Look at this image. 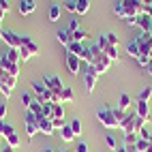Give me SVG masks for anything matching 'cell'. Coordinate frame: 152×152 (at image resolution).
<instances>
[{"label": "cell", "instance_id": "cell-1", "mask_svg": "<svg viewBox=\"0 0 152 152\" xmlns=\"http://www.w3.org/2000/svg\"><path fill=\"white\" fill-rule=\"evenodd\" d=\"M88 52H90V58H88V66H92L94 71L99 75H103V73H107V71L111 69V60H109V56L103 52V49H101L96 43H92V45H88Z\"/></svg>", "mask_w": 152, "mask_h": 152}, {"label": "cell", "instance_id": "cell-2", "mask_svg": "<svg viewBox=\"0 0 152 152\" xmlns=\"http://www.w3.org/2000/svg\"><path fill=\"white\" fill-rule=\"evenodd\" d=\"M19 52L17 49H9V52L4 54V56H0V66H2V71L4 73H9V75H19Z\"/></svg>", "mask_w": 152, "mask_h": 152}, {"label": "cell", "instance_id": "cell-3", "mask_svg": "<svg viewBox=\"0 0 152 152\" xmlns=\"http://www.w3.org/2000/svg\"><path fill=\"white\" fill-rule=\"evenodd\" d=\"M146 126V122L141 120L135 111H131V114H126V118L120 122V129H122V133L124 135H129V133H137L139 135V131Z\"/></svg>", "mask_w": 152, "mask_h": 152}, {"label": "cell", "instance_id": "cell-4", "mask_svg": "<svg viewBox=\"0 0 152 152\" xmlns=\"http://www.w3.org/2000/svg\"><path fill=\"white\" fill-rule=\"evenodd\" d=\"M96 120L103 126H107V129H118L120 126L118 120H116V116H114V109H109V107H101L96 111Z\"/></svg>", "mask_w": 152, "mask_h": 152}, {"label": "cell", "instance_id": "cell-5", "mask_svg": "<svg viewBox=\"0 0 152 152\" xmlns=\"http://www.w3.org/2000/svg\"><path fill=\"white\" fill-rule=\"evenodd\" d=\"M17 52H19V58H22L24 62H28V60L32 58V56H37L39 52H41V49H39V45H37V43L32 41V39H28V37H24V45L19 47Z\"/></svg>", "mask_w": 152, "mask_h": 152}, {"label": "cell", "instance_id": "cell-6", "mask_svg": "<svg viewBox=\"0 0 152 152\" xmlns=\"http://www.w3.org/2000/svg\"><path fill=\"white\" fill-rule=\"evenodd\" d=\"M32 94L39 103H52V90H47V86L43 82H32Z\"/></svg>", "mask_w": 152, "mask_h": 152}, {"label": "cell", "instance_id": "cell-7", "mask_svg": "<svg viewBox=\"0 0 152 152\" xmlns=\"http://www.w3.org/2000/svg\"><path fill=\"white\" fill-rule=\"evenodd\" d=\"M120 4L124 7V19L129 17H139L141 13H144V7H141L139 0H120Z\"/></svg>", "mask_w": 152, "mask_h": 152}, {"label": "cell", "instance_id": "cell-8", "mask_svg": "<svg viewBox=\"0 0 152 152\" xmlns=\"http://www.w3.org/2000/svg\"><path fill=\"white\" fill-rule=\"evenodd\" d=\"M24 129H26V137L28 139H32L39 133V120H37L34 114H30V111H26V116H24Z\"/></svg>", "mask_w": 152, "mask_h": 152}, {"label": "cell", "instance_id": "cell-9", "mask_svg": "<svg viewBox=\"0 0 152 152\" xmlns=\"http://www.w3.org/2000/svg\"><path fill=\"white\" fill-rule=\"evenodd\" d=\"M137 47H139V56H148L150 58V49H152V37L150 32H141L139 37H135Z\"/></svg>", "mask_w": 152, "mask_h": 152}, {"label": "cell", "instance_id": "cell-10", "mask_svg": "<svg viewBox=\"0 0 152 152\" xmlns=\"http://www.w3.org/2000/svg\"><path fill=\"white\" fill-rule=\"evenodd\" d=\"M82 79H84V88H86V92H92V90H94V86H96L99 73H96V71H94L92 66H86L84 75H82Z\"/></svg>", "mask_w": 152, "mask_h": 152}, {"label": "cell", "instance_id": "cell-11", "mask_svg": "<svg viewBox=\"0 0 152 152\" xmlns=\"http://www.w3.org/2000/svg\"><path fill=\"white\" fill-rule=\"evenodd\" d=\"M41 82L47 86V90H52V92H62L64 90V84H62V79H60V75H43Z\"/></svg>", "mask_w": 152, "mask_h": 152}, {"label": "cell", "instance_id": "cell-12", "mask_svg": "<svg viewBox=\"0 0 152 152\" xmlns=\"http://www.w3.org/2000/svg\"><path fill=\"white\" fill-rule=\"evenodd\" d=\"M2 41L9 45V49H19L24 45V37H19L15 32H11V30H4V34H2Z\"/></svg>", "mask_w": 152, "mask_h": 152}, {"label": "cell", "instance_id": "cell-13", "mask_svg": "<svg viewBox=\"0 0 152 152\" xmlns=\"http://www.w3.org/2000/svg\"><path fill=\"white\" fill-rule=\"evenodd\" d=\"M96 45L101 47V49H103V52L109 56V60H111V62H116V60H118V47H114V45H109L107 43V39L103 37V34H101L99 37V41H96Z\"/></svg>", "mask_w": 152, "mask_h": 152}, {"label": "cell", "instance_id": "cell-14", "mask_svg": "<svg viewBox=\"0 0 152 152\" xmlns=\"http://www.w3.org/2000/svg\"><path fill=\"white\" fill-rule=\"evenodd\" d=\"M39 120V133H43V135H54V124H52V118H37Z\"/></svg>", "mask_w": 152, "mask_h": 152}, {"label": "cell", "instance_id": "cell-15", "mask_svg": "<svg viewBox=\"0 0 152 152\" xmlns=\"http://www.w3.org/2000/svg\"><path fill=\"white\" fill-rule=\"evenodd\" d=\"M37 11V0H19V15H32Z\"/></svg>", "mask_w": 152, "mask_h": 152}, {"label": "cell", "instance_id": "cell-16", "mask_svg": "<svg viewBox=\"0 0 152 152\" xmlns=\"http://www.w3.org/2000/svg\"><path fill=\"white\" fill-rule=\"evenodd\" d=\"M79 66H82V60H79L75 54H71V52H66V69L71 71V73H79Z\"/></svg>", "mask_w": 152, "mask_h": 152}, {"label": "cell", "instance_id": "cell-17", "mask_svg": "<svg viewBox=\"0 0 152 152\" xmlns=\"http://www.w3.org/2000/svg\"><path fill=\"white\" fill-rule=\"evenodd\" d=\"M135 114H137L141 120H144V122H148V120H150V107H148V103H146V101H137Z\"/></svg>", "mask_w": 152, "mask_h": 152}, {"label": "cell", "instance_id": "cell-18", "mask_svg": "<svg viewBox=\"0 0 152 152\" xmlns=\"http://www.w3.org/2000/svg\"><path fill=\"white\" fill-rule=\"evenodd\" d=\"M137 26L141 28V32H150V28H152V17L148 13H141L137 17Z\"/></svg>", "mask_w": 152, "mask_h": 152}, {"label": "cell", "instance_id": "cell-19", "mask_svg": "<svg viewBox=\"0 0 152 152\" xmlns=\"http://www.w3.org/2000/svg\"><path fill=\"white\" fill-rule=\"evenodd\" d=\"M90 4H92V0H75V13L77 15H86L90 11Z\"/></svg>", "mask_w": 152, "mask_h": 152}, {"label": "cell", "instance_id": "cell-20", "mask_svg": "<svg viewBox=\"0 0 152 152\" xmlns=\"http://www.w3.org/2000/svg\"><path fill=\"white\" fill-rule=\"evenodd\" d=\"M62 118H64L62 103H52V120H62Z\"/></svg>", "mask_w": 152, "mask_h": 152}, {"label": "cell", "instance_id": "cell-21", "mask_svg": "<svg viewBox=\"0 0 152 152\" xmlns=\"http://www.w3.org/2000/svg\"><path fill=\"white\" fill-rule=\"evenodd\" d=\"M58 41H60V45H64V47H69L71 45V32H69V28H64V30H58Z\"/></svg>", "mask_w": 152, "mask_h": 152}, {"label": "cell", "instance_id": "cell-22", "mask_svg": "<svg viewBox=\"0 0 152 152\" xmlns=\"http://www.w3.org/2000/svg\"><path fill=\"white\" fill-rule=\"evenodd\" d=\"M13 133H15V129L9 124L7 120H0V137H4V139H7L9 135H13Z\"/></svg>", "mask_w": 152, "mask_h": 152}, {"label": "cell", "instance_id": "cell-23", "mask_svg": "<svg viewBox=\"0 0 152 152\" xmlns=\"http://www.w3.org/2000/svg\"><path fill=\"white\" fill-rule=\"evenodd\" d=\"M60 137H62L64 141H75V133H73V129H71L69 124L60 129Z\"/></svg>", "mask_w": 152, "mask_h": 152}, {"label": "cell", "instance_id": "cell-24", "mask_svg": "<svg viewBox=\"0 0 152 152\" xmlns=\"http://www.w3.org/2000/svg\"><path fill=\"white\" fill-rule=\"evenodd\" d=\"M60 15H62V11H60V7L54 2L52 7H49V11H47V17L52 19V22H58V19H60Z\"/></svg>", "mask_w": 152, "mask_h": 152}, {"label": "cell", "instance_id": "cell-25", "mask_svg": "<svg viewBox=\"0 0 152 152\" xmlns=\"http://www.w3.org/2000/svg\"><path fill=\"white\" fill-rule=\"evenodd\" d=\"M28 111H30V114H34L37 118H41V116H43V103H39V101L34 99V101H32V105L28 107Z\"/></svg>", "mask_w": 152, "mask_h": 152}, {"label": "cell", "instance_id": "cell-26", "mask_svg": "<svg viewBox=\"0 0 152 152\" xmlns=\"http://www.w3.org/2000/svg\"><path fill=\"white\" fill-rule=\"evenodd\" d=\"M86 39H88V32H86V30H82V28H79V30H75V32H71V41L84 43Z\"/></svg>", "mask_w": 152, "mask_h": 152}, {"label": "cell", "instance_id": "cell-27", "mask_svg": "<svg viewBox=\"0 0 152 152\" xmlns=\"http://www.w3.org/2000/svg\"><path fill=\"white\" fill-rule=\"evenodd\" d=\"M126 54H129V56H133V58L139 56V47H137V41H135V39L126 43Z\"/></svg>", "mask_w": 152, "mask_h": 152}, {"label": "cell", "instance_id": "cell-28", "mask_svg": "<svg viewBox=\"0 0 152 152\" xmlns=\"http://www.w3.org/2000/svg\"><path fill=\"white\" fill-rule=\"evenodd\" d=\"M69 126L71 129H73V133H75V137H79V135H82V120H77V118H73V120H71V122H69Z\"/></svg>", "mask_w": 152, "mask_h": 152}, {"label": "cell", "instance_id": "cell-29", "mask_svg": "<svg viewBox=\"0 0 152 152\" xmlns=\"http://www.w3.org/2000/svg\"><path fill=\"white\" fill-rule=\"evenodd\" d=\"M7 146H11V148H17V146H22V137H19L17 133L9 135V137H7Z\"/></svg>", "mask_w": 152, "mask_h": 152}, {"label": "cell", "instance_id": "cell-30", "mask_svg": "<svg viewBox=\"0 0 152 152\" xmlns=\"http://www.w3.org/2000/svg\"><path fill=\"white\" fill-rule=\"evenodd\" d=\"M75 101V92L71 88H64L62 90V103H73Z\"/></svg>", "mask_w": 152, "mask_h": 152}, {"label": "cell", "instance_id": "cell-31", "mask_svg": "<svg viewBox=\"0 0 152 152\" xmlns=\"http://www.w3.org/2000/svg\"><path fill=\"white\" fill-rule=\"evenodd\" d=\"M129 105H131V96L124 92V94H120V99H118V107L120 109H129Z\"/></svg>", "mask_w": 152, "mask_h": 152}, {"label": "cell", "instance_id": "cell-32", "mask_svg": "<svg viewBox=\"0 0 152 152\" xmlns=\"http://www.w3.org/2000/svg\"><path fill=\"white\" fill-rule=\"evenodd\" d=\"M135 148H137L139 152H148V150H150V141L139 137V139H137V144H135Z\"/></svg>", "mask_w": 152, "mask_h": 152}, {"label": "cell", "instance_id": "cell-33", "mask_svg": "<svg viewBox=\"0 0 152 152\" xmlns=\"http://www.w3.org/2000/svg\"><path fill=\"white\" fill-rule=\"evenodd\" d=\"M150 96H152V88H150V86H146V88L137 94V101H146V103H148V99H150Z\"/></svg>", "mask_w": 152, "mask_h": 152}, {"label": "cell", "instance_id": "cell-34", "mask_svg": "<svg viewBox=\"0 0 152 152\" xmlns=\"http://www.w3.org/2000/svg\"><path fill=\"white\" fill-rule=\"evenodd\" d=\"M137 139H139L137 133H129V135H124V146H135Z\"/></svg>", "mask_w": 152, "mask_h": 152}, {"label": "cell", "instance_id": "cell-35", "mask_svg": "<svg viewBox=\"0 0 152 152\" xmlns=\"http://www.w3.org/2000/svg\"><path fill=\"white\" fill-rule=\"evenodd\" d=\"M103 37L107 39V43H109V45H114V47H118V45H120V41H118V37H116L114 32H103Z\"/></svg>", "mask_w": 152, "mask_h": 152}, {"label": "cell", "instance_id": "cell-36", "mask_svg": "<svg viewBox=\"0 0 152 152\" xmlns=\"http://www.w3.org/2000/svg\"><path fill=\"white\" fill-rule=\"evenodd\" d=\"M32 101H34V96H32V92H24L22 94V105L28 109L30 105H32Z\"/></svg>", "mask_w": 152, "mask_h": 152}, {"label": "cell", "instance_id": "cell-37", "mask_svg": "<svg viewBox=\"0 0 152 152\" xmlns=\"http://www.w3.org/2000/svg\"><path fill=\"white\" fill-rule=\"evenodd\" d=\"M114 116H116L118 124H120V122H122V120L126 118V109H120V107H116V109H114ZM118 129H120V126H118Z\"/></svg>", "mask_w": 152, "mask_h": 152}, {"label": "cell", "instance_id": "cell-38", "mask_svg": "<svg viewBox=\"0 0 152 152\" xmlns=\"http://www.w3.org/2000/svg\"><path fill=\"white\" fill-rule=\"evenodd\" d=\"M114 13H116L118 17H122V19L126 17V15H124V7H122V4H120V0H118V4L114 7Z\"/></svg>", "mask_w": 152, "mask_h": 152}, {"label": "cell", "instance_id": "cell-39", "mask_svg": "<svg viewBox=\"0 0 152 152\" xmlns=\"http://www.w3.org/2000/svg\"><path fill=\"white\" fill-rule=\"evenodd\" d=\"M105 144H107V148H109V150H116V148H118V141H116L114 137H111V135H107Z\"/></svg>", "mask_w": 152, "mask_h": 152}, {"label": "cell", "instance_id": "cell-40", "mask_svg": "<svg viewBox=\"0 0 152 152\" xmlns=\"http://www.w3.org/2000/svg\"><path fill=\"white\" fill-rule=\"evenodd\" d=\"M75 152H90V148H88L86 141H79V144L75 146Z\"/></svg>", "mask_w": 152, "mask_h": 152}, {"label": "cell", "instance_id": "cell-41", "mask_svg": "<svg viewBox=\"0 0 152 152\" xmlns=\"http://www.w3.org/2000/svg\"><path fill=\"white\" fill-rule=\"evenodd\" d=\"M75 30H79V19H71V24H69V32H75Z\"/></svg>", "mask_w": 152, "mask_h": 152}, {"label": "cell", "instance_id": "cell-42", "mask_svg": "<svg viewBox=\"0 0 152 152\" xmlns=\"http://www.w3.org/2000/svg\"><path fill=\"white\" fill-rule=\"evenodd\" d=\"M52 124H54V129H56V131H60L62 126H66V122H64V118H62V120H52Z\"/></svg>", "mask_w": 152, "mask_h": 152}, {"label": "cell", "instance_id": "cell-43", "mask_svg": "<svg viewBox=\"0 0 152 152\" xmlns=\"http://www.w3.org/2000/svg\"><path fill=\"white\" fill-rule=\"evenodd\" d=\"M150 133H152V131H150L148 126H144V129L139 131V137H141V139H148V137H150Z\"/></svg>", "mask_w": 152, "mask_h": 152}, {"label": "cell", "instance_id": "cell-44", "mask_svg": "<svg viewBox=\"0 0 152 152\" xmlns=\"http://www.w3.org/2000/svg\"><path fill=\"white\" fill-rule=\"evenodd\" d=\"M0 11H2V13H9V0H0Z\"/></svg>", "mask_w": 152, "mask_h": 152}, {"label": "cell", "instance_id": "cell-45", "mask_svg": "<svg viewBox=\"0 0 152 152\" xmlns=\"http://www.w3.org/2000/svg\"><path fill=\"white\" fill-rule=\"evenodd\" d=\"M4 118H7V103L0 105V120H4Z\"/></svg>", "mask_w": 152, "mask_h": 152}, {"label": "cell", "instance_id": "cell-46", "mask_svg": "<svg viewBox=\"0 0 152 152\" xmlns=\"http://www.w3.org/2000/svg\"><path fill=\"white\" fill-rule=\"evenodd\" d=\"M66 11L75 13V0H69V2H66Z\"/></svg>", "mask_w": 152, "mask_h": 152}, {"label": "cell", "instance_id": "cell-47", "mask_svg": "<svg viewBox=\"0 0 152 152\" xmlns=\"http://www.w3.org/2000/svg\"><path fill=\"white\" fill-rule=\"evenodd\" d=\"M0 152H15V148H11V146H7V144H4V146H2V150H0Z\"/></svg>", "mask_w": 152, "mask_h": 152}, {"label": "cell", "instance_id": "cell-48", "mask_svg": "<svg viewBox=\"0 0 152 152\" xmlns=\"http://www.w3.org/2000/svg\"><path fill=\"white\" fill-rule=\"evenodd\" d=\"M2 82H4V71H2V66H0V88H2Z\"/></svg>", "mask_w": 152, "mask_h": 152}, {"label": "cell", "instance_id": "cell-49", "mask_svg": "<svg viewBox=\"0 0 152 152\" xmlns=\"http://www.w3.org/2000/svg\"><path fill=\"white\" fill-rule=\"evenodd\" d=\"M144 13H148V15H150V17H152V4H148V7H146V9H144Z\"/></svg>", "mask_w": 152, "mask_h": 152}, {"label": "cell", "instance_id": "cell-50", "mask_svg": "<svg viewBox=\"0 0 152 152\" xmlns=\"http://www.w3.org/2000/svg\"><path fill=\"white\" fill-rule=\"evenodd\" d=\"M146 71H148V73H150V77H152V60H150V62H148V66H146Z\"/></svg>", "mask_w": 152, "mask_h": 152}, {"label": "cell", "instance_id": "cell-51", "mask_svg": "<svg viewBox=\"0 0 152 152\" xmlns=\"http://www.w3.org/2000/svg\"><path fill=\"white\" fill-rule=\"evenodd\" d=\"M116 152H129V150H126V146H122V148H116Z\"/></svg>", "mask_w": 152, "mask_h": 152}, {"label": "cell", "instance_id": "cell-52", "mask_svg": "<svg viewBox=\"0 0 152 152\" xmlns=\"http://www.w3.org/2000/svg\"><path fill=\"white\" fill-rule=\"evenodd\" d=\"M43 152H56V150H54V148H45Z\"/></svg>", "mask_w": 152, "mask_h": 152}, {"label": "cell", "instance_id": "cell-53", "mask_svg": "<svg viewBox=\"0 0 152 152\" xmlns=\"http://www.w3.org/2000/svg\"><path fill=\"white\" fill-rule=\"evenodd\" d=\"M148 141H150V146H152V133H150V137H148Z\"/></svg>", "mask_w": 152, "mask_h": 152}, {"label": "cell", "instance_id": "cell-54", "mask_svg": "<svg viewBox=\"0 0 152 152\" xmlns=\"http://www.w3.org/2000/svg\"><path fill=\"white\" fill-rule=\"evenodd\" d=\"M150 60H152V49H150Z\"/></svg>", "mask_w": 152, "mask_h": 152}, {"label": "cell", "instance_id": "cell-55", "mask_svg": "<svg viewBox=\"0 0 152 152\" xmlns=\"http://www.w3.org/2000/svg\"><path fill=\"white\" fill-rule=\"evenodd\" d=\"M148 152H152V146H150V150H148Z\"/></svg>", "mask_w": 152, "mask_h": 152}]
</instances>
